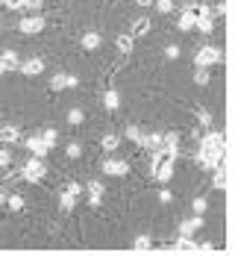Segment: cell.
<instances>
[{
    "label": "cell",
    "instance_id": "d6986e66",
    "mask_svg": "<svg viewBox=\"0 0 235 256\" xmlns=\"http://www.w3.org/2000/svg\"><path fill=\"white\" fill-rule=\"evenodd\" d=\"M150 26H153V24H150L147 18H138V21L132 24V32H130V36H132V38H135V36H147V32H150Z\"/></svg>",
    "mask_w": 235,
    "mask_h": 256
},
{
    "label": "cell",
    "instance_id": "603a6c76",
    "mask_svg": "<svg viewBox=\"0 0 235 256\" xmlns=\"http://www.w3.org/2000/svg\"><path fill=\"white\" fill-rule=\"evenodd\" d=\"M103 106L106 109H118V106H121V94H118V92H106L103 94Z\"/></svg>",
    "mask_w": 235,
    "mask_h": 256
},
{
    "label": "cell",
    "instance_id": "2e32d148",
    "mask_svg": "<svg viewBox=\"0 0 235 256\" xmlns=\"http://www.w3.org/2000/svg\"><path fill=\"white\" fill-rule=\"evenodd\" d=\"M100 44H103L100 32H85V36H82V50H97Z\"/></svg>",
    "mask_w": 235,
    "mask_h": 256
},
{
    "label": "cell",
    "instance_id": "7a4b0ae2",
    "mask_svg": "<svg viewBox=\"0 0 235 256\" xmlns=\"http://www.w3.org/2000/svg\"><path fill=\"white\" fill-rule=\"evenodd\" d=\"M44 174H47V168H44L41 156H32L29 162H24V168H21V177H24L26 182H38Z\"/></svg>",
    "mask_w": 235,
    "mask_h": 256
},
{
    "label": "cell",
    "instance_id": "7402d4cb",
    "mask_svg": "<svg viewBox=\"0 0 235 256\" xmlns=\"http://www.w3.org/2000/svg\"><path fill=\"white\" fill-rule=\"evenodd\" d=\"M100 144H103V150H109V154H112V150H118V144H121V138H118L115 132H106V136H103V142H100Z\"/></svg>",
    "mask_w": 235,
    "mask_h": 256
},
{
    "label": "cell",
    "instance_id": "484cf974",
    "mask_svg": "<svg viewBox=\"0 0 235 256\" xmlns=\"http://www.w3.org/2000/svg\"><path fill=\"white\" fill-rule=\"evenodd\" d=\"M194 30H200V32H206V36H209L212 30H215V24H212V18H197Z\"/></svg>",
    "mask_w": 235,
    "mask_h": 256
},
{
    "label": "cell",
    "instance_id": "5bb4252c",
    "mask_svg": "<svg viewBox=\"0 0 235 256\" xmlns=\"http://www.w3.org/2000/svg\"><path fill=\"white\" fill-rule=\"evenodd\" d=\"M0 62L6 65V71H18V68H21V59H18L15 50H3L0 53Z\"/></svg>",
    "mask_w": 235,
    "mask_h": 256
},
{
    "label": "cell",
    "instance_id": "83f0119b",
    "mask_svg": "<svg viewBox=\"0 0 235 256\" xmlns=\"http://www.w3.org/2000/svg\"><path fill=\"white\" fill-rule=\"evenodd\" d=\"M132 250H150V238H147V236H138V238L132 242Z\"/></svg>",
    "mask_w": 235,
    "mask_h": 256
},
{
    "label": "cell",
    "instance_id": "e0dca14e",
    "mask_svg": "<svg viewBox=\"0 0 235 256\" xmlns=\"http://www.w3.org/2000/svg\"><path fill=\"white\" fill-rule=\"evenodd\" d=\"M153 177H156L159 182H168V180L174 177V162H162L156 171H153Z\"/></svg>",
    "mask_w": 235,
    "mask_h": 256
},
{
    "label": "cell",
    "instance_id": "60d3db41",
    "mask_svg": "<svg viewBox=\"0 0 235 256\" xmlns=\"http://www.w3.org/2000/svg\"><path fill=\"white\" fill-rule=\"evenodd\" d=\"M68 192H71V194H79V192H82V186H79V182H71V186H68Z\"/></svg>",
    "mask_w": 235,
    "mask_h": 256
},
{
    "label": "cell",
    "instance_id": "4316f807",
    "mask_svg": "<svg viewBox=\"0 0 235 256\" xmlns=\"http://www.w3.org/2000/svg\"><path fill=\"white\" fill-rule=\"evenodd\" d=\"M153 6H156L162 15H168V12H174V0H153Z\"/></svg>",
    "mask_w": 235,
    "mask_h": 256
},
{
    "label": "cell",
    "instance_id": "ac0fdd59",
    "mask_svg": "<svg viewBox=\"0 0 235 256\" xmlns=\"http://www.w3.org/2000/svg\"><path fill=\"white\" fill-rule=\"evenodd\" d=\"M59 206H62V209H65V212H71V209H74V206H77V194H71V192H68V188H65V192H62V194H59Z\"/></svg>",
    "mask_w": 235,
    "mask_h": 256
},
{
    "label": "cell",
    "instance_id": "f546056e",
    "mask_svg": "<svg viewBox=\"0 0 235 256\" xmlns=\"http://www.w3.org/2000/svg\"><path fill=\"white\" fill-rule=\"evenodd\" d=\"M21 9H26V12H38V9H41V0H21Z\"/></svg>",
    "mask_w": 235,
    "mask_h": 256
},
{
    "label": "cell",
    "instance_id": "7c38bea8",
    "mask_svg": "<svg viewBox=\"0 0 235 256\" xmlns=\"http://www.w3.org/2000/svg\"><path fill=\"white\" fill-rule=\"evenodd\" d=\"M165 250H177V254H194V250H197V242H191V236H180V242H177V244H171V248H165Z\"/></svg>",
    "mask_w": 235,
    "mask_h": 256
},
{
    "label": "cell",
    "instance_id": "d590c367",
    "mask_svg": "<svg viewBox=\"0 0 235 256\" xmlns=\"http://www.w3.org/2000/svg\"><path fill=\"white\" fill-rule=\"evenodd\" d=\"M9 162H12V154H9L6 148H0V168H6Z\"/></svg>",
    "mask_w": 235,
    "mask_h": 256
},
{
    "label": "cell",
    "instance_id": "f1b7e54d",
    "mask_svg": "<svg viewBox=\"0 0 235 256\" xmlns=\"http://www.w3.org/2000/svg\"><path fill=\"white\" fill-rule=\"evenodd\" d=\"M194 82H197V86H209V71H206V68H197Z\"/></svg>",
    "mask_w": 235,
    "mask_h": 256
},
{
    "label": "cell",
    "instance_id": "9c48e42d",
    "mask_svg": "<svg viewBox=\"0 0 235 256\" xmlns=\"http://www.w3.org/2000/svg\"><path fill=\"white\" fill-rule=\"evenodd\" d=\"M18 71L26 74V77H38V74H44V62L41 59H26V62H21Z\"/></svg>",
    "mask_w": 235,
    "mask_h": 256
},
{
    "label": "cell",
    "instance_id": "4fadbf2b",
    "mask_svg": "<svg viewBox=\"0 0 235 256\" xmlns=\"http://www.w3.org/2000/svg\"><path fill=\"white\" fill-rule=\"evenodd\" d=\"M85 192H88V200H91V206H97L100 204V198H103V182H97V180H91L88 186H85Z\"/></svg>",
    "mask_w": 235,
    "mask_h": 256
},
{
    "label": "cell",
    "instance_id": "3957f363",
    "mask_svg": "<svg viewBox=\"0 0 235 256\" xmlns=\"http://www.w3.org/2000/svg\"><path fill=\"white\" fill-rule=\"evenodd\" d=\"M221 59H224L221 48H200V50L194 53V65H197V68H212V65H218Z\"/></svg>",
    "mask_w": 235,
    "mask_h": 256
},
{
    "label": "cell",
    "instance_id": "4dcf8cb0",
    "mask_svg": "<svg viewBox=\"0 0 235 256\" xmlns=\"http://www.w3.org/2000/svg\"><path fill=\"white\" fill-rule=\"evenodd\" d=\"M82 118H85V115H82V109H71V112H68V121H71L74 127H77V124H82Z\"/></svg>",
    "mask_w": 235,
    "mask_h": 256
},
{
    "label": "cell",
    "instance_id": "6da1fadb",
    "mask_svg": "<svg viewBox=\"0 0 235 256\" xmlns=\"http://www.w3.org/2000/svg\"><path fill=\"white\" fill-rule=\"evenodd\" d=\"M224 159V132L212 130L200 138V148H197V165L206 168V171H215Z\"/></svg>",
    "mask_w": 235,
    "mask_h": 256
},
{
    "label": "cell",
    "instance_id": "ffe728a7",
    "mask_svg": "<svg viewBox=\"0 0 235 256\" xmlns=\"http://www.w3.org/2000/svg\"><path fill=\"white\" fill-rule=\"evenodd\" d=\"M115 44H118V50H121V53H130L132 44H135V38H132L130 32H124V36H118V38H115Z\"/></svg>",
    "mask_w": 235,
    "mask_h": 256
},
{
    "label": "cell",
    "instance_id": "52a82bcc",
    "mask_svg": "<svg viewBox=\"0 0 235 256\" xmlns=\"http://www.w3.org/2000/svg\"><path fill=\"white\" fill-rule=\"evenodd\" d=\"M24 148H26L32 156H47V150H50V148L44 144V138H41V136H32V138H26Z\"/></svg>",
    "mask_w": 235,
    "mask_h": 256
},
{
    "label": "cell",
    "instance_id": "ba28073f",
    "mask_svg": "<svg viewBox=\"0 0 235 256\" xmlns=\"http://www.w3.org/2000/svg\"><path fill=\"white\" fill-rule=\"evenodd\" d=\"M194 24H197V15H194V3H188V6H185L183 9V15H180V30H183V32H188V30H194Z\"/></svg>",
    "mask_w": 235,
    "mask_h": 256
},
{
    "label": "cell",
    "instance_id": "44dd1931",
    "mask_svg": "<svg viewBox=\"0 0 235 256\" xmlns=\"http://www.w3.org/2000/svg\"><path fill=\"white\" fill-rule=\"evenodd\" d=\"M215 188H218V192H224V188H227V171H224V162L215 168Z\"/></svg>",
    "mask_w": 235,
    "mask_h": 256
},
{
    "label": "cell",
    "instance_id": "e575fe53",
    "mask_svg": "<svg viewBox=\"0 0 235 256\" xmlns=\"http://www.w3.org/2000/svg\"><path fill=\"white\" fill-rule=\"evenodd\" d=\"M41 138H44V144H47V148H53V144H56V130H44V132H41Z\"/></svg>",
    "mask_w": 235,
    "mask_h": 256
},
{
    "label": "cell",
    "instance_id": "8992f818",
    "mask_svg": "<svg viewBox=\"0 0 235 256\" xmlns=\"http://www.w3.org/2000/svg\"><path fill=\"white\" fill-rule=\"evenodd\" d=\"M79 80L74 74H53L50 77V88L53 92H62V88H74Z\"/></svg>",
    "mask_w": 235,
    "mask_h": 256
},
{
    "label": "cell",
    "instance_id": "d4e9b609",
    "mask_svg": "<svg viewBox=\"0 0 235 256\" xmlns=\"http://www.w3.org/2000/svg\"><path fill=\"white\" fill-rule=\"evenodd\" d=\"M197 121H200V127H212V112L200 106V109H197Z\"/></svg>",
    "mask_w": 235,
    "mask_h": 256
},
{
    "label": "cell",
    "instance_id": "5b68a950",
    "mask_svg": "<svg viewBox=\"0 0 235 256\" xmlns=\"http://www.w3.org/2000/svg\"><path fill=\"white\" fill-rule=\"evenodd\" d=\"M100 168H103V174H109V177H127L130 174V165L121 162V159H106Z\"/></svg>",
    "mask_w": 235,
    "mask_h": 256
},
{
    "label": "cell",
    "instance_id": "277c9868",
    "mask_svg": "<svg viewBox=\"0 0 235 256\" xmlns=\"http://www.w3.org/2000/svg\"><path fill=\"white\" fill-rule=\"evenodd\" d=\"M44 18L41 15H32V18H24L21 24H18V30H21V36H35V32H41L44 30Z\"/></svg>",
    "mask_w": 235,
    "mask_h": 256
},
{
    "label": "cell",
    "instance_id": "8fae6325",
    "mask_svg": "<svg viewBox=\"0 0 235 256\" xmlns=\"http://www.w3.org/2000/svg\"><path fill=\"white\" fill-rule=\"evenodd\" d=\"M138 144H141L144 150H150V154H153V150H162V132H150V136H141V138H138Z\"/></svg>",
    "mask_w": 235,
    "mask_h": 256
},
{
    "label": "cell",
    "instance_id": "8d00e7d4",
    "mask_svg": "<svg viewBox=\"0 0 235 256\" xmlns=\"http://www.w3.org/2000/svg\"><path fill=\"white\" fill-rule=\"evenodd\" d=\"M65 154L71 156V159H77V156L82 154V148H79V144H68V148H65Z\"/></svg>",
    "mask_w": 235,
    "mask_h": 256
},
{
    "label": "cell",
    "instance_id": "d6a6232c",
    "mask_svg": "<svg viewBox=\"0 0 235 256\" xmlns=\"http://www.w3.org/2000/svg\"><path fill=\"white\" fill-rule=\"evenodd\" d=\"M180 53H183L180 44H168V48H165V56H168V59H180Z\"/></svg>",
    "mask_w": 235,
    "mask_h": 256
},
{
    "label": "cell",
    "instance_id": "30bf717a",
    "mask_svg": "<svg viewBox=\"0 0 235 256\" xmlns=\"http://www.w3.org/2000/svg\"><path fill=\"white\" fill-rule=\"evenodd\" d=\"M203 227V215H194V218H185L180 224V236H194V232Z\"/></svg>",
    "mask_w": 235,
    "mask_h": 256
},
{
    "label": "cell",
    "instance_id": "cb8c5ba5",
    "mask_svg": "<svg viewBox=\"0 0 235 256\" xmlns=\"http://www.w3.org/2000/svg\"><path fill=\"white\" fill-rule=\"evenodd\" d=\"M6 206H9L12 212H21V209H24V198H21V194H12V198H6Z\"/></svg>",
    "mask_w": 235,
    "mask_h": 256
},
{
    "label": "cell",
    "instance_id": "836d02e7",
    "mask_svg": "<svg viewBox=\"0 0 235 256\" xmlns=\"http://www.w3.org/2000/svg\"><path fill=\"white\" fill-rule=\"evenodd\" d=\"M127 138H130V142H135V144H138V138H141V130L135 127V124H130V127H127Z\"/></svg>",
    "mask_w": 235,
    "mask_h": 256
},
{
    "label": "cell",
    "instance_id": "9a60e30c",
    "mask_svg": "<svg viewBox=\"0 0 235 256\" xmlns=\"http://www.w3.org/2000/svg\"><path fill=\"white\" fill-rule=\"evenodd\" d=\"M0 142H6V144H12V142H21V130L12 127V124L0 127Z\"/></svg>",
    "mask_w": 235,
    "mask_h": 256
},
{
    "label": "cell",
    "instance_id": "74e56055",
    "mask_svg": "<svg viewBox=\"0 0 235 256\" xmlns=\"http://www.w3.org/2000/svg\"><path fill=\"white\" fill-rule=\"evenodd\" d=\"M159 200H162V204H171V200H174V194H171L168 188H162V192H159Z\"/></svg>",
    "mask_w": 235,
    "mask_h": 256
},
{
    "label": "cell",
    "instance_id": "b9f144b4",
    "mask_svg": "<svg viewBox=\"0 0 235 256\" xmlns=\"http://www.w3.org/2000/svg\"><path fill=\"white\" fill-rule=\"evenodd\" d=\"M135 3H138L141 9H144V6H153V0H135Z\"/></svg>",
    "mask_w": 235,
    "mask_h": 256
},
{
    "label": "cell",
    "instance_id": "7bdbcfd3",
    "mask_svg": "<svg viewBox=\"0 0 235 256\" xmlns=\"http://www.w3.org/2000/svg\"><path fill=\"white\" fill-rule=\"evenodd\" d=\"M6 204V192H3V188H0V206Z\"/></svg>",
    "mask_w": 235,
    "mask_h": 256
},
{
    "label": "cell",
    "instance_id": "f6af8a7d",
    "mask_svg": "<svg viewBox=\"0 0 235 256\" xmlns=\"http://www.w3.org/2000/svg\"><path fill=\"white\" fill-rule=\"evenodd\" d=\"M0 26H3V24H0Z\"/></svg>",
    "mask_w": 235,
    "mask_h": 256
},
{
    "label": "cell",
    "instance_id": "1f68e13d",
    "mask_svg": "<svg viewBox=\"0 0 235 256\" xmlns=\"http://www.w3.org/2000/svg\"><path fill=\"white\" fill-rule=\"evenodd\" d=\"M206 209H209V200H206V198H197V200H194V215H203Z\"/></svg>",
    "mask_w": 235,
    "mask_h": 256
},
{
    "label": "cell",
    "instance_id": "ee69618b",
    "mask_svg": "<svg viewBox=\"0 0 235 256\" xmlns=\"http://www.w3.org/2000/svg\"><path fill=\"white\" fill-rule=\"evenodd\" d=\"M3 74H9V71H6V65H3V62H0V77H3Z\"/></svg>",
    "mask_w": 235,
    "mask_h": 256
},
{
    "label": "cell",
    "instance_id": "f35d334b",
    "mask_svg": "<svg viewBox=\"0 0 235 256\" xmlns=\"http://www.w3.org/2000/svg\"><path fill=\"white\" fill-rule=\"evenodd\" d=\"M6 9H21V0H0Z\"/></svg>",
    "mask_w": 235,
    "mask_h": 256
},
{
    "label": "cell",
    "instance_id": "ab89813d",
    "mask_svg": "<svg viewBox=\"0 0 235 256\" xmlns=\"http://www.w3.org/2000/svg\"><path fill=\"white\" fill-rule=\"evenodd\" d=\"M197 250H203V254H215V244L206 242V244H197Z\"/></svg>",
    "mask_w": 235,
    "mask_h": 256
}]
</instances>
